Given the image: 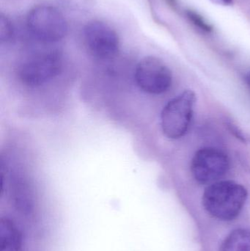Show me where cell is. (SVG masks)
<instances>
[{
	"mask_svg": "<svg viewBox=\"0 0 250 251\" xmlns=\"http://www.w3.org/2000/svg\"><path fill=\"white\" fill-rule=\"evenodd\" d=\"M227 126H228L229 128H230L231 132L233 133L237 138L242 140V142H245V143H248V142L250 143V137H249L246 133L242 131V130L240 129V128L238 127V126L235 125L234 124L231 123V122L227 124Z\"/></svg>",
	"mask_w": 250,
	"mask_h": 251,
	"instance_id": "8fae6325",
	"label": "cell"
},
{
	"mask_svg": "<svg viewBox=\"0 0 250 251\" xmlns=\"http://www.w3.org/2000/svg\"><path fill=\"white\" fill-rule=\"evenodd\" d=\"M196 95L192 90H185L167 102L161 113V127L166 137L179 139L189 129Z\"/></svg>",
	"mask_w": 250,
	"mask_h": 251,
	"instance_id": "3957f363",
	"label": "cell"
},
{
	"mask_svg": "<svg viewBox=\"0 0 250 251\" xmlns=\"http://www.w3.org/2000/svg\"><path fill=\"white\" fill-rule=\"evenodd\" d=\"M211 1L217 5L225 6V7L233 5V0H211Z\"/></svg>",
	"mask_w": 250,
	"mask_h": 251,
	"instance_id": "7c38bea8",
	"label": "cell"
},
{
	"mask_svg": "<svg viewBox=\"0 0 250 251\" xmlns=\"http://www.w3.org/2000/svg\"><path fill=\"white\" fill-rule=\"evenodd\" d=\"M14 37V27L10 19L4 15L0 17V41L3 43H9Z\"/></svg>",
	"mask_w": 250,
	"mask_h": 251,
	"instance_id": "30bf717a",
	"label": "cell"
},
{
	"mask_svg": "<svg viewBox=\"0 0 250 251\" xmlns=\"http://www.w3.org/2000/svg\"><path fill=\"white\" fill-rule=\"evenodd\" d=\"M83 37L87 50L97 60H112L120 50L117 32L105 22H89L84 28Z\"/></svg>",
	"mask_w": 250,
	"mask_h": 251,
	"instance_id": "8992f818",
	"label": "cell"
},
{
	"mask_svg": "<svg viewBox=\"0 0 250 251\" xmlns=\"http://www.w3.org/2000/svg\"><path fill=\"white\" fill-rule=\"evenodd\" d=\"M230 168L227 155L214 148H203L195 153L191 163L194 178L200 184H212L224 176Z\"/></svg>",
	"mask_w": 250,
	"mask_h": 251,
	"instance_id": "52a82bcc",
	"label": "cell"
},
{
	"mask_svg": "<svg viewBox=\"0 0 250 251\" xmlns=\"http://www.w3.org/2000/svg\"><path fill=\"white\" fill-rule=\"evenodd\" d=\"M185 15L189 22L201 32L206 34L214 32L213 25L196 10L189 9L185 11Z\"/></svg>",
	"mask_w": 250,
	"mask_h": 251,
	"instance_id": "9c48e42d",
	"label": "cell"
},
{
	"mask_svg": "<svg viewBox=\"0 0 250 251\" xmlns=\"http://www.w3.org/2000/svg\"><path fill=\"white\" fill-rule=\"evenodd\" d=\"M246 80L248 82V85L250 86V72L248 74V76H247Z\"/></svg>",
	"mask_w": 250,
	"mask_h": 251,
	"instance_id": "4fadbf2b",
	"label": "cell"
},
{
	"mask_svg": "<svg viewBox=\"0 0 250 251\" xmlns=\"http://www.w3.org/2000/svg\"><path fill=\"white\" fill-rule=\"evenodd\" d=\"M248 197V190L242 184L233 181H217L206 187L202 203L213 218L231 221L240 215Z\"/></svg>",
	"mask_w": 250,
	"mask_h": 251,
	"instance_id": "6da1fadb",
	"label": "cell"
},
{
	"mask_svg": "<svg viewBox=\"0 0 250 251\" xmlns=\"http://www.w3.org/2000/svg\"><path fill=\"white\" fill-rule=\"evenodd\" d=\"M220 251H250V230L236 228L225 238Z\"/></svg>",
	"mask_w": 250,
	"mask_h": 251,
	"instance_id": "ba28073f",
	"label": "cell"
},
{
	"mask_svg": "<svg viewBox=\"0 0 250 251\" xmlns=\"http://www.w3.org/2000/svg\"><path fill=\"white\" fill-rule=\"evenodd\" d=\"M26 26L35 40L47 44L63 40L68 29L64 15L50 5H38L30 10L26 16Z\"/></svg>",
	"mask_w": 250,
	"mask_h": 251,
	"instance_id": "7a4b0ae2",
	"label": "cell"
},
{
	"mask_svg": "<svg viewBox=\"0 0 250 251\" xmlns=\"http://www.w3.org/2000/svg\"><path fill=\"white\" fill-rule=\"evenodd\" d=\"M135 79L139 89L147 94L159 95L167 92L173 82L168 66L158 57L148 56L138 63Z\"/></svg>",
	"mask_w": 250,
	"mask_h": 251,
	"instance_id": "5b68a950",
	"label": "cell"
},
{
	"mask_svg": "<svg viewBox=\"0 0 250 251\" xmlns=\"http://www.w3.org/2000/svg\"><path fill=\"white\" fill-rule=\"evenodd\" d=\"M62 60L56 51H40L26 57L19 67L18 76L28 86H38L60 74Z\"/></svg>",
	"mask_w": 250,
	"mask_h": 251,
	"instance_id": "277c9868",
	"label": "cell"
}]
</instances>
